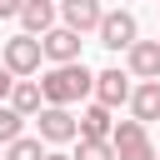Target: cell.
<instances>
[{
	"instance_id": "6da1fadb",
	"label": "cell",
	"mask_w": 160,
	"mask_h": 160,
	"mask_svg": "<svg viewBox=\"0 0 160 160\" xmlns=\"http://www.w3.org/2000/svg\"><path fill=\"white\" fill-rule=\"evenodd\" d=\"M40 95H45V105H75V100L95 95V70L85 60H60L40 75Z\"/></svg>"
},
{
	"instance_id": "7a4b0ae2",
	"label": "cell",
	"mask_w": 160,
	"mask_h": 160,
	"mask_svg": "<svg viewBox=\"0 0 160 160\" xmlns=\"http://www.w3.org/2000/svg\"><path fill=\"white\" fill-rule=\"evenodd\" d=\"M40 60H45V50H40V35H30V30H20L0 45V65L10 75H40Z\"/></svg>"
},
{
	"instance_id": "3957f363",
	"label": "cell",
	"mask_w": 160,
	"mask_h": 160,
	"mask_svg": "<svg viewBox=\"0 0 160 160\" xmlns=\"http://www.w3.org/2000/svg\"><path fill=\"white\" fill-rule=\"evenodd\" d=\"M110 145H115V160H155V145H150V130L145 120H115L110 130Z\"/></svg>"
},
{
	"instance_id": "277c9868",
	"label": "cell",
	"mask_w": 160,
	"mask_h": 160,
	"mask_svg": "<svg viewBox=\"0 0 160 160\" xmlns=\"http://www.w3.org/2000/svg\"><path fill=\"white\" fill-rule=\"evenodd\" d=\"M95 35H100V45H105V50H130V45L140 40V25H135V15H130V10H105V15H100V25H95Z\"/></svg>"
},
{
	"instance_id": "5b68a950",
	"label": "cell",
	"mask_w": 160,
	"mask_h": 160,
	"mask_svg": "<svg viewBox=\"0 0 160 160\" xmlns=\"http://www.w3.org/2000/svg\"><path fill=\"white\" fill-rule=\"evenodd\" d=\"M30 120L40 125V140H45V145H70V140H75V115H70V105H40Z\"/></svg>"
},
{
	"instance_id": "8992f818",
	"label": "cell",
	"mask_w": 160,
	"mask_h": 160,
	"mask_svg": "<svg viewBox=\"0 0 160 160\" xmlns=\"http://www.w3.org/2000/svg\"><path fill=\"white\" fill-rule=\"evenodd\" d=\"M40 50H45L50 65H60V60H80V30H70V25H50V30L40 35Z\"/></svg>"
},
{
	"instance_id": "52a82bcc",
	"label": "cell",
	"mask_w": 160,
	"mask_h": 160,
	"mask_svg": "<svg viewBox=\"0 0 160 160\" xmlns=\"http://www.w3.org/2000/svg\"><path fill=\"white\" fill-rule=\"evenodd\" d=\"M130 80H135V75H130V70H115V65H110V70H95V100H100V105H110V110H115V105H125V100H130V90H135Z\"/></svg>"
},
{
	"instance_id": "ba28073f",
	"label": "cell",
	"mask_w": 160,
	"mask_h": 160,
	"mask_svg": "<svg viewBox=\"0 0 160 160\" xmlns=\"http://www.w3.org/2000/svg\"><path fill=\"white\" fill-rule=\"evenodd\" d=\"M125 70H130L135 80H155V75H160V40H135V45L125 50Z\"/></svg>"
},
{
	"instance_id": "9c48e42d",
	"label": "cell",
	"mask_w": 160,
	"mask_h": 160,
	"mask_svg": "<svg viewBox=\"0 0 160 160\" xmlns=\"http://www.w3.org/2000/svg\"><path fill=\"white\" fill-rule=\"evenodd\" d=\"M110 130H115V120H110V105H85L80 110V120H75V140H110Z\"/></svg>"
},
{
	"instance_id": "30bf717a",
	"label": "cell",
	"mask_w": 160,
	"mask_h": 160,
	"mask_svg": "<svg viewBox=\"0 0 160 160\" xmlns=\"http://www.w3.org/2000/svg\"><path fill=\"white\" fill-rule=\"evenodd\" d=\"M100 15H105V10H100V0H60V25H70V30H80V35H85V30H95V25H100Z\"/></svg>"
},
{
	"instance_id": "8fae6325",
	"label": "cell",
	"mask_w": 160,
	"mask_h": 160,
	"mask_svg": "<svg viewBox=\"0 0 160 160\" xmlns=\"http://www.w3.org/2000/svg\"><path fill=\"white\" fill-rule=\"evenodd\" d=\"M125 105H130V115H135V120H145V125H150V120H160V75H155V80H140V85L130 90V100H125Z\"/></svg>"
},
{
	"instance_id": "7c38bea8",
	"label": "cell",
	"mask_w": 160,
	"mask_h": 160,
	"mask_svg": "<svg viewBox=\"0 0 160 160\" xmlns=\"http://www.w3.org/2000/svg\"><path fill=\"white\" fill-rule=\"evenodd\" d=\"M15 20H20V25L30 30V35H45V30H50V25L60 20V5H55V0H25Z\"/></svg>"
},
{
	"instance_id": "4fadbf2b",
	"label": "cell",
	"mask_w": 160,
	"mask_h": 160,
	"mask_svg": "<svg viewBox=\"0 0 160 160\" xmlns=\"http://www.w3.org/2000/svg\"><path fill=\"white\" fill-rule=\"evenodd\" d=\"M20 115H35L40 105H45V95H40V80H30V75H15V85H10V95H5Z\"/></svg>"
},
{
	"instance_id": "5bb4252c",
	"label": "cell",
	"mask_w": 160,
	"mask_h": 160,
	"mask_svg": "<svg viewBox=\"0 0 160 160\" xmlns=\"http://www.w3.org/2000/svg\"><path fill=\"white\" fill-rule=\"evenodd\" d=\"M5 160H45V140L40 135H15L5 145Z\"/></svg>"
},
{
	"instance_id": "9a60e30c",
	"label": "cell",
	"mask_w": 160,
	"mask_h": 160,
	"mask_svg": "<svg viewBox=\"0 0 160 160\" xmlns=\"http://www.w3.org/2000/svg\"><path fill=\"white\" fill-rule=\"evenodd\" d=\"M25 120H30V115H20L10 100H0V145H10L15 135H25Z\"/></svg>"
},
{
	"instance_id": "2e32d148",
	"label": "cell",
	"mask_w": 160,
	"mask_h": 160,
	"mask_svg": "<svg viewBox=\"0 0 160 160\" xmlns=\"http://www.w3.org/2000/svg\"><path fill=\"white\" fill-rule=\"evenodd\" d=\"M75 160H115V145L110 140H80Z\"/></svg>"
},
{
	"instance_id": "e0dca14e",
	"label": "cell",
	"mask_w": 160,
	"mask_h": 160,
	"mask_svg": "<svg viewBox=\"0 0 160 160\" xmlns=\"http://www.w3.org/2000/svg\"><path fill=\"white\" fill-rule=\"evenodd\" d=\"M20 5H25V0H0V20H15V15H20Z\"/></svg>"
},
{
	"instance_id": "ac0fdd59",
	"label": "cell",
	"mask_w": 160,
	"mask_h": 160,
	"mask_svg": "<svg viewBox=\"0 0 160 160\" xmlns=\"http://www.w3.org/2000/svg\"><path fill=\"white\" fill-rule=\"evenodd\" d=\"M10 85H15V75H10V70H5V65H0V100H5V95H10Z\"/></svg>"
},
{
	"instance_id": "d6986e66",
	"label": "cell",
	"mask_w": 160,
	"mask_h": 160,
	"mask_svg": "<svg viewBox=\"0 0 160 160\" xmlns=\"http://www.w3.org/2000/svg\"><path fill=\"white\" fill-rule=\"evenodd\" d=\"M45 160H75V155H60V150H45Z\"/></svg>"
},
{
	"instance_id": "ffe728a7",
	"label": "cell",
	"mask_w": 160,
	"mask_h": 160,
	"mask_svg": "<svg viewBox=\"0 0 160 160\" xmlns=\"http://www.w3.org/2000/svg\"><path fill=\"white\" fill-rule=\"evenodd\" d=\"M155 160H160V150H155Z\"/></svg>"
}]
</instances>
